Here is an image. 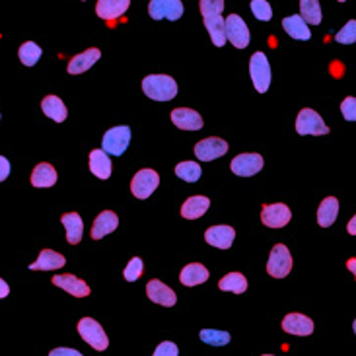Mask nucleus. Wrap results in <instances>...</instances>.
Wrapping results in <instances>:
<instances>
[{
    "instance_id": "obj_1",
    "label": "nucleus",
    "mask_w": 356,
    "mask_h": 356,
    "mask_svg": "<svg viewBox=\"0 0 356 356\" xmlns=\"http://www.w3.org/2000/svg\"><path fill=\"white\" fill-rule=\"evenodd\" d=\"M143 92L154 102H171L178 95V84L166 74H150L143 80Z\"/></svg>"
},
{
    "instance_id": "obj_2",
    "label": "nucleus",
    "mask_w": 356,
    "mask_h": 356,
    "mask_svg": "<svg viewBox=\"0 0 356 356\" xmlns=\"http://www.w3.org/2000/svg\"><path fill=\"white\" fill-rule=\"evenodd\" d=\"M224 36L226 41H230L236 49H246L251 41L250 27L237 14H230L224 18Z\"/></svg>"
},
{
    "instance_id": "obj_3",
    "label": "nucleus",
    "mask_w": 356,
    "mask_h": 356,
    "mask_svg": "<svg viewBox=\"0 0 356 356\" xmlns=\"http://www.w3.org/2000/svg\"><path fill=\"white\" fill-rule=\"evenodd\" d=\"M250 72L255 90L259 94H265L269 90V86H271V64H269V59H267L265 53L257 51V53L251 55Z\"/></svg>"
},
{
    "instance_id": "obj_4",
    "label": "nucleus",
    "mask_w": 356,
    "mask_h": 356,
    "mask_svg": "<svg viewBox=\"0 0 356 356\" xmlns=\"http://www.w3.org/2000/svg\"><path fill=\"white\" fill-rule=\"evenodd\" d=\"M78 333L94 351L102 353V351H106L107 346H109V339H107L104 327L95 320H92V318H82V320L78 321Z\"/></svg>"
},
{
    "instance_id": "obj_5",
    "label": "nucleus",
    "mask_w": 356,
    "mask_h": 356,
    "mask_svg": "<svg viewBox=\"0 0 356 356\" xmlns=\"http://www.w3.org/2000/svg\"><path fill=\"white\" fill-rule=\"evenodd\" d=\"M296 132L298 134H302V137H306V134L321 137V134H327V132H329V127L323 123V119H321V115L318 111L306 107V109H302V111L298 113Z\"/></svg>"
},
{
    "instance_id": "obj_6",
    "label": "nucleus",
    "mask_w": 356,
    "mask_h": 356,
    "mask_svg": "<svg viewBox=\"0 0 356 356\" xmlns=\"http://www.w3.org/2000/svg\"><path fill=\"white\" fill-rule=\"evenodd\" d=\"M292 271V255L285 244H276L267 263V273L274 278H285L286 274Z\"/></svg>"
},
{
    "instance_id": "obj_7",
    "label": "nucleus",
    "mask_w": 356,
    "mask_h": 356,
    "mask_svg": "<svg viewBox=\"0 0 356 356\" xmlns=\"http://www.w3.org/2000/svg\"><path fill=\"white\" fill-rule=\"evenodd\" d=\"M129 143H131V129L129 127H113L104 134L102 148L107 154L121 156L125 154V150L129 148Z\"/></svg>"
},
{
    "instance_id": "obj_8",
    "label": "nucleus",
    "mask_w": 356,
    "mask_h": 356,
    "mask_svg": "<svg viewBox=\"0 0 356 356\" xmlns=\"http://www.w3.org/2000/svg\"><path fill=\"white\" fill-rule=\"evenodd\" d=\"M160 185V176L156 174L154 169H141L134 174V178L131 181V193L137 199H148Z\"/></svg>"
},
{
    "instance_id": "obj_9",
    "label": "nucleus",
    "mask_w": 356,
    "mask_h": 356,
    "mask_svg": "<svg viewBox=\"0 0 356 356\" xmlns=\"http://www.w3.org/2000/svg\"><path fill=\"white\" fill-rule=\"evenodd\" d=\"M148 14L152 20H171L176 22L183 16V2L181 0H150Z\"/></svg>"
},
{
    "instance_id": "obj_10",
    "label": "nucleus",
    "mask_w": 356,
    "mask_h": 356,
    "mask_svg": "<svg viewBox=\"0 0 356 356\" xmlns=\"http://www.w3.org/2000/svg\"><path fill=\"white\" fill-rule=\"evenodd\" d=\"M292 218L290 209L283 202H274V204H265L261 211V222L269 228H285Z\"/></svg>"
},
{
    "instance_id": "obj_11",
    "label": "nucleus",
    "mask_w": 356,
    "mask_h": 356,
    "mask_svg": "<svg viewBox=\"0 0 356 356\" xmlns=\"http://www.w3.org/2000/svg\"><path fill=\"white\" fill-rule=\"evenodd\" d=\"M263 167V158L261 154H239L236 156L232 162H230V169L236 174V176H241V178H251L255 174H259Z\"/></svg>"
},
{
    "instance_id": "obj_12",
    "label": "nucleus",
    "mask_w": 356,
    "mask_h": 356,
    "mask_svg": "<svg viewBox=\"0 0 356 356\" xmlns=\"http://www.w3.org/2000/svg\"><path fill=\"white\" fill-rule=\"evenodd\" d=\"M234 237H236V230L232 226L226 224L211 226L204 232L206 244L213 246V248H218V250H230V246L234 244Z\"/></svg>"
},
{
    "instance_id": "obj_13",
    "label": "nucleus",
    "mask_w": 356,
    "mask_h": 356,
    "mask_svg": "<svg viewBox=\"0 0 356 356\" xmlns=\"http://www.w3.org/2000/svg\"><path fill=\"white\" fill-rule=\"evenodd\" d=\"M226 152H228V143L222 141V139H216V137L204 139V141L197 143V146H195V156L201 162H213L216 158L224 156Z\"/></svg>"
},
{
    "instance_id": "obj_14",
    "label": "nucleus",
    "mask_w": 356,
    "mask_h": 356,
    "mask_svg": "<svg viewBox=\"0 0 356 356\" xmlns=\"http://www.w3.org/2000/svg\"><path fill=\"white\" fill-rule=\"evenodd\" d=\"M146 294H148V298H150L154 304L166 306V308H174V306L178 304L176 292L167 285H164L162 281H158V278H152V281L146 285Z\"/></svg>"
},
{
    "instance_id": "obj_15",
    "label": "nucleus",
    "mask_w": 356,
    "mask_h": 356,
    "mask_svg": "<svg viewBox=\"0 0 356 356\" xmlns=\"http://www.w3.org/2000/svg\"><path fill=\"white\" fill-rule=\"evenodd\" d=\"M169 117H171V123L181 131H201L202 129V117L195 109L178 107L171 111Z\"/></svg>"
},
{
    "instance_id": "obj_16",
    "label": "nucleus",
    "mask_w": 356,
    "mask_h": 356,
    "mask_svg": "<svg viewBox=\"0 0 356 356\" xmlns=\"http://www.w3.org/2000/svg\"><path fill=\"white\" fill-rule=\"evenodd\" d=\"M131 0H97L95 4V14L106 20V22H115L117 18H121L123 14L129 10Z\"/></svg>"
},
{
    "instance_id": "obj_17",
    "label": "nucleus",
    "mask_w": 356,
    "mask_h": 356,
    "mask_svg": "<svg viewBox=\"0 0 356 356\" xmlns=\"http://www.w3.org/2000/svg\"><path fill=\"white\" fill-rule=\"evenodd\" d=\"M283 329L296 337H308L313 333V321L304 313H288L283 320Z\"/></svg>"
},
{
    "instance_id": "obj_18",
    "label": "nucleus",
    "mask_w": 356,
    "mask_h": 356,
    "mask_svg": "<svg viewBox=\"0 0 356 356\" xmlns=\"http://www.w3.org/2000/svg\"><path fill=\"white\" fill-rule=\"evenodd\" d=\"M53 285L67 290L69 294L76 298L90 296V286L86 285L84 281H80L78 276H74V274H55L53 276Z\"/></svg>"
},
{
    "instance_id": "obj_19",
    "label": "nucleus",
    "mask_w": 356,
    "mask_h": 356,
    "mask_svg": "<svg viewBox=\"0 0 356 356\" xmlns=\"http://www.w3.org/2000/svg\"><path fill=\"white\" fill-rule=\"evenodd\" d=\"M119 226V216L113 211H104L99 216H95L92 224V239H102L107 234L115 232Z\"/></svg>"
},
{
    "instance_id": "obj_20",
    "label": "nucleus",
    "mask_w": 356,
    "mask_h": 356,
    "mask_svg": "<svg viewBox=\"0 0 356 356\" xmlns=\"http://www.w3.org/2000/svg\"><path fill=\"white\" fill-rule=\"evenodd\" d=\"M64 265H67L64 255H60L53 250H41L37 261L32 263L29 269L32 271H57V269H62Z\"/></svg>"
},
{
    "instance_id": "obj_21",
    "label": "nucleus",
    "mask_w": 356,
    "mask_h": 356,
    "mask_svg": "<svg viewBox=\"0 0 356 356\" xmlns=\"http://www.w3.org/2000/svg\"><path fill=\"white\" fill-rule=\"evenodd\" d=\"M90 171L97 179L111 178L113 166H111V160H109V156H107L104 148H95V150L90 152Z\"/></svg>"
},
{
    "instance_id": "obj_22",
    "label": "nucleus",
    "mask_w": 356,
    "mask_h": 356,
    "mask_svg": "<svg viewBox=\"0 0 356 356\" xmlns=\"http://www.w3.org/2000/svg\"><path fill=\"white\" fill-rule=\"evenodd\" d=\"M102 57V51L99 49H88V51H84L80 55H76V57H72L69 60V74H82V72L90 71L92 67H94V62H97Z\"/></svg>"
},
{
    "instance_id": "obj_23",
    "label": "nucleus",
    "mask_w": 356,
    "mask_h": 356,
    "mask_svg": "<svg viewBox=\"0 0 356 356\" xmlns=\"http://www.w3.org/2000/svg\"><path fill=\"white\" fill-rule=\"evenodd\" d=\"M211 273L206 271V267L201 263H189L183 267V271L179 273V281L183 286H197L209 281Z\"/></svg>"
},
{
    "instance_id": "obj_24",
    "label": "nucleus",
    "mask_w": 356,
    "mask_h": 356,
    "mask_svg": "<svg viewBox=\"0 0 356 356\" xmlns=\"http://www.w3.org/2000/svg\"><path fill=\"white\" fill-rule=\"evenodd\" d=\"M57 169L47 164V162H41L34 167L32 171V185L37 189H43V187H53L57 183Z\"/></svg>"
},
{
    "instance_id": "obj_25",
    "label": "nucleus",
    "mask_w": 356,
    "mask_h": 356,
    "mask_svg": "<svg viewBox=\"0 0 356 356\" xmlns=\"http://www.w3.org/2000/svg\"><path fill=\"white\" fill-rule=\"evenodd\" d=\"M60 222L67 228V241L76 246L82 241L84 236V222L82 218L78 216V213H67L60 216Z\"/></svg>"
},
{
    "instance_id": "obj_26",
    "label": "nucleus",
    "mask_w": 356,
    "mask_h": 356,
    "mask_svg": "<svg viewBox=\"0 0 356 356\" xmlns=\"http://www.w3.org/2000/svg\"><path fill=\"white\" fill-rule=\"evenodd\" d=\"M209 206H211V199H206L202 195H195V197H189L187 201L183 202L181 216L187 218V220H197V218H201L202 214L209 211Z\"/></svg>"
},
{
    "instance_id": "obj_27",
    "label": "nucleus",
    "mask_w": 356,
    "mask_h": 356,
    "mask_svg": "<svg viewBox=\"0 0 356 356\" xmlns=\"http://www.w3.org/2000/svg\"><path fill=\"white\" fill-rule=\"evenodd\" d=\"M283 27L288 36L292 39H298V41H308L311 34H309L308 24L304 22V18L300 14H294V16H288L283 20Z\"/></svg>"
},
{
    "instance_id": "obj_28",
    "label": "nucleus",
    "mask_w": 356,
    "mask_h": 356,
    "mask_svg": "<svg viewBox=\"0 0 356 356\" xmlns=\"http://www.w3.org/2000/svg\"><path fill=\"white\" fill-rule=\"evenodd\" d=\"M337 216H339V201L335 197L323 199L318 209V224L321 228H329L337 220Z\"/></svg>"
},
{
    "instance_id": "obj_29",
    "label": "nucleus",
    "mask_w": 356,
    "mask_h": 356,
    "mask_svg": "<svg viewBox=\"0 0 356 356\" xmlns=\"http://www.w3.org/2000/svg\"><path fill=\"white\" fill-rule=\"evenodd\" d=\"M41 109H43V113H45L47 117L57 121V123H62V121L67 119V115H69L67 106L62 104V99L57 97V95H47V97H43Z\"/></svg>"
},
{
    "instance_id": "obj_30",
    "label": "nucleus",
    "mask_w": 356,
    "mask_h": 356,
    "mask_svg": "<svg viewBox=\"0 0 356 356\" xmlns=\"http://www.w3.org/2000/svg\"><path fill=\"white\" fill-rule=\"evenodd\" d=\"M218 288L224 292H234V294H244L248 290V278L241 273H228L218 283Z\"/></svg>"
},
{
    "instance_id": "obj_31",
    "label": "nucleus",
    "mask_w": 356,
    "mask_h": 356,
    "mask_svg": "<svg viewBox=\"0 0 356 356\" xmlns=\"http://www.w3.org/2000/svg\"><path fill=\"white\" fill-rule=\"evenodd\" d=\"M206 25V32L213 39V43L216 47H224L226 45V36H224V18L222 16H214V18H206L204 20Z\"/></svg>"
},
{
    "instance_id": "obj_32",
    "label": "nucleus",
    "mask_w": 356,
    "mask_h": 356,
    "mask_svg": "<svg viewBox=\"0 0 356 356\" xmlns=\"http://www.w3.org/2000/svg\"><path fill=\"white\" fill-rule=\"evenodd\" d=\"M300 16L306 24H321V6L320 0H300Z\"/></svg>"
},
{
    "instance_id": "obj_33",
    "label": "nucleus",
    "mask_w": 356,
    "mask_h": 356,
    "mask_svg": "<svg viewBox=\"0 0 356 356\" xmlns=\"http://www.w3.org/2000/svg\"><path fill=\"white\" fill-rule=\"evenodd\" d=\"M202 169L197 162H181L176 166V176L187 183H195L197 179L201 178Z\"/></svg>"
},
{
    "instance_id": "obj_34",
    "label": "nucleus",
    "mask_w": 356,
    "mask_h": 356,
    "mask_svg": "<svg viewBox=\"0 0 356 356\" xmlns=\"http://www.w3.org/2000/svg\"><path fill=\"white\" fill-rule=\"evenodd\" d=\"M18 55H20V60L24 62L25 67H34V64H37V60L41 59L43 51H41V47H39L37 43L27 41V43H24V45L20 47Z\"/></svg>"
},
{
    "instance_id": "obj_35",
    "label": "nucleus",
    "mask_w": 356,
    "mask_h": 356,
    "mask_svg": "<svg viewBox=\"0 0 356 356\" xmlns=\"http://www.w3.org/2000/svg\"><path fill=\"white\" fill-rule=\"evenodd\" d=\"M202 343L213 344V346H224L230 343V333L228 331H216V329H202L199 333Z\"/></svg>"
},
{
    "instance_id": "obj_36",
    "label": "nucleus",
    "mask_w": 356,
    "mask_h": 356,
    "mask_svg": "<svg viewBox=\"0 0 356 356\" xmlns=\"http://www.w3.org/2000/svg\"><path fill=\"white\" fill-rule=\"evenodd\" d=\"M199 8H201L202 20L214 18V16H222L224 0H199Z\"/></svg>"
},
{
    "instance_id": "obj_37",
    "label": "nucleus",
    "mask_w": 356,
    "mask_h": 356,
    "mask_svg": "<svg viewBox=\"0 0 356 356\" xmlns=\"http://www.w3.org/2000/svg\"><path fill=\"white\" fill-rule=\"evenodd\" d=\"M143 259H141V257H132L131 261L127 263V267H125V271H123V276H125L127 283H134V281H139V278L143 276Z\"/></svg>"
},
{
    "instance_id": "obj_38",
    "label": "nucleus",
    "mask_w": 356,
    "mask_h": 356,
    "mask_svg": "<svg viewBox=\"0 0 356 356\" xmlns=\"http://www.w3.org/2000/svg\"><path fill=\"white\" fill-rule=\"evenodd\" d=\"M251 12L261 22H269L273 18V8L267 0H251Z\"/></svg>"
},
{
    "instance_id": "obj_39",
    "label": "nucleus",
    "mask_w": 356,
    "mask_h": 356,
    "mask_svg": "<svg viewBox=\"0 0 356 356\" xmlns=\"http://www.w3.org/2000/svg\"><path fill=\"white\" fill-rule=\"evenodd\" d=\"M339 43H344V45H351V43H355L356 41V22L355 20H348V24L344 25L343 29L337 34L335 37Z\"/></svg>"
},
{
    "instance_id": "obj_40",
    "label": "nucleus",
    "mask_w": 356,
    "mask_h": 356,
    "mask_svg": "<svg viewBox=\"0 0 356 356\" xmlns=\"http://www.w3.org/2000/svg\"><path fill=\"white\" fill-rule=\"evenodd\" d=\"M341 113L346 121H355L356 119V99L353 95H348L341 104Z\"/></svg>"
},
{
    "instance_id": "obj_41",
    "label": "nucleus",
    "mask_w": 356,
    "mask_h": 356,
    "mask_svg": "<svg viewBox=\"0 0 356 356\" xmlns=\"http://www.w3.org/2000/svg\"><path fill=\"white\" fill-rule=\"evenodd\" d=\"M179 355V348L178 344L171 343V341H164V343H160L156 346L154 351V356H178Z\"/></svg>"
},
{
    "instance_id": "obj_42",
    "label": "nucleus",
    "mask_w": 356,
    "mask_h": 356,
    "mask_svg": "<svg viewBox=\"0 0 356 356\" xmlns=\"http://www.w3.org/2000/svg\"><path fill=\"white\" fill-rule=\"evenodd\" d=\"M8 176H10V162L4 156H0V183L8 179Z\"/></svg>"
},
{
    "instance_id": "obj_43",
    "label": "nucleus",
    "mask_w": 356,
    "mask_h": 356,
    "mask_svg": "<svg viewBox=\"0 0 356 356\" xmlns=\"http://www.w3.org/2000/svg\"><path fill=\"white\" fill-rule=\"evenodd\" d=\"M62 355H71V356H80V351H74V348H55L51 351V356H62Z\"/></svg>"
},
{
    "instance_id": "obj_44",
    "label": "nucleus",
    "mask_w": 356,
    "mask_h": 356,
    "mask_svg": "<svg viewBox=\"0 0 356 356\" xmlns=\"http://www.w3.org/2000/svg\"><path fill=\"white\" fill-rule=\"evenodd\" d=\"M10 294V286L6 285V281L0 278V298H6Z\"/></svg>"
},
{
    "instance_id": "obj_45",
    "label": "nucleus",
    "mask_w": 356,
    "mask_h": 356,
    "mask_svg": "<svg viewBox=\"0 0 356 356\" xmlns=\"http://www.w3.org/2000/svg\"><path fill=\"white\" fill-rule=\"evenodd\" d=\"M356 218H351V222H348V234H351V236H355L356 234Z\"/></svg>"
},
{
    "instance_id": "obj_46",
    "label": "nucleus",
    "mask_w": 356,
    "mask_h": 356,
    "mask_svg": "<svg viewBox=\"0 0 356 356\" xmlns=\"http://www.w3.org/2000/svg\"><path fill=\"white\" fill-rule=\"evenodd\" d=\"M348 269H351V271H355V259H353V261H348Z\"/></svg>"
},
{
    "instance_id": "obj_47",
    "label": "nucleus",
    "mask_w": 356,
    "mask_h": 356,
    "mask_svg": "<svg viewBox=\"0 0 356 356\" xmlns=\"http://www.w3.org/2000/svg\"><path fill=\"white\" fill-rule=\"evenodd\" d=\"M339 2H344V0H339Z\"/></svg>"
}]
</instances>
